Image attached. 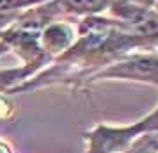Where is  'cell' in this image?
<instances>
[{
    "mask_svg": "<svg viewBox=\"0 0 158 153\" xmlns=\"http://www.w3.org/2000/svg\"><path fill=\"white\" fill-rule=\"evenodd\" d=\"M142 135H158V105L133 125H96L84 134L87 142L85 153H121Z\"/></svg>",
    "mask_w": 158,
    "mask_h": 153,
    "instance_id": "cell-2",
    "label": "cell"
},
{
    "mask_svg": "<svg viewBox=\"0 0 158 153\" xmlns=\"http://www.w3.org/2000/svg\"><path fill=\"white\" fill-rule=\"evenodd\" d=\"M78 36L77 25H73L68 20H52V22L44 23L43 30H41V45H43L44 52L48 53L52 61H55L59 55H62Z\"/></svg>",
    "mask_w": 158,
    "mask_h": 153,
    "instance_id": "cell-5",
    "label": "cell"
},
{
    "mask_svg": "<svg viewBox=\"0 0 158 153\" xmlns=\"http://www.w3.org/2000/svg\"><path fill=\"white\" fill-rule=\"evenodd\" d=\"M101 80H130L151 84L158 87V53L155 52H131L107 68L94 73L87 84Z\"/></svg>",
    "mask_w": 158,
    "mask_h": 153,
    "instance_id": "cell-3",
    "label": "cell"
},
{
    "mask_svg": "<svg viewBox=\"0 0 158 153\" xmlns=\"http://www.w3.org/2000/svg\"><path fill=\"white\" fill-rule=\"evenodd\" d=\"M130 2H133V4L140 6V7H146V9H155L158 0H130Z\"/></svg>",
    "mask_w": 158,
    "mask_h": 153,
    "instance_id": "cell-8",
    "label": "cell"
},
{
    "mask_svg": "<svg viewBox=\"0 0 158 153\" xmlns=\"http://www.w3.org/2000/svg\"><path fill=\"white\" fill-rule=\"evenodd\" d=\"M121 153H158V135H142Z\"/></svg>",
    "mask_w": 158,
    "mask_h": 153,
    "instance_id": "cell-7",
    "label": "cell"
},
{
    "mask_svg": "<svg viewBox=\"0 0 158 153\" xmlns=\"http://www.w3.org/2000/svg\"><path fill=\"white\" fill-rule=\"evenodd\" d=\"M155 48H158V37H156V43H155Z\"/></svg>",
    "mask_w": 158,
    "mask_h": 153,
    "instance_id": "cell-11",
    "label": "cell"
},
{
    "mask_svg": "<svg viewBox=\"0 0 158 153\" xmlns=\"http://www.w3.org/2000/svg\"><path fill=\"white\" fill-rule=\"evenodd\" d=\"M114 2L115 0H50L23 11L22 15L34 18L44 25L52 20H64L69 16L85 18V16L105 15Z\"/></svg>",
    "mask_w": 158,
    "mask_h": 153,
    "instance_id": "cell-4",
    "label": "cell"
},
{
    "mask_svg": "<svg viewBox=\"0 0 158 153\" xmlns=\"http://www.w3.org/2000/svg\"><path fill=\"white\" fill-rule=\"evenodd\" d=\"M77 41L50 66L30 80L11 89L7 95H25L53 84H80L126 53L140 48H155L156 39L130 32L119 20L108 15L82 18L77 25Z\"/></svg>",
    "mask_w": 158,
    "mask_h": 153,
    "instance_id": "cell-1",
    "label": "cell"
},
{
    "mask_svg": "<svg viewBox=\"0 0 158 153\" xmlns=\"http://www.w3.org/2000/svg\"><path fill=\"white\" fill-rule=\"evenodd\" d=\"M25 0H0V34L20 18Z\"/></svg>",
    "mask_w": 158,
    "mask_h": 153,
    "instance_id": "cell-6",
    "label": "cell"
},
{
    "mask_svg": "<svg viewBox=\"0 0 158 153\" xmlns=\"http://www.w3.org/2000/svg\"><path fill=\"white\" fill-rule=\"evenodd\" d=\"M0 153H13L11 148H9V144L4 141V139H0Z\"/></svg>",
    "mask_w": 158,
    "mask_h": 153,
    "instance_id": "cell-10",
    "label": "cell"
},
{
    "mask_svg": "<svg viewBox=\"0 0 158 153\" xmlns=\"http://www.w3.org/2000/svg\"><path fill=\"white\" fill-rule=\"evenodd\" d=\"M44 2H50V0H25L23 2V7L27 11V9L34 7V6H39V4H44Z\"/></svg>",
    "mask_w": 158,
    "mask_h": 153,
    "instance_id": "cell-9",
    "label": "cell"
}]
</instances>
